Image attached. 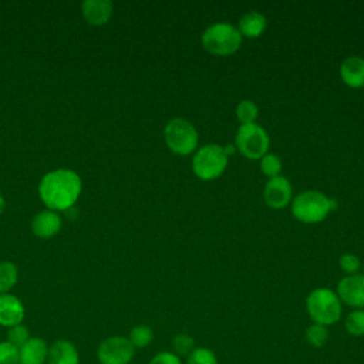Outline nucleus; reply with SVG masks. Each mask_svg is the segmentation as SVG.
I'll return each mask as SVG.
<instances>
[{
    "mask_svg": "<svg viewBox=\"0 0 364 364\" xmlns=\"http://www.w3.org/2000/svg\"><path fill=\"white\" fill-rule=\"evenodd\" d=\"M28 338H30L28 328L26 326H23V324H17V326L9 327V330H7V340L6 341L11 343L17 348H20Z\"/></svg>",
    "mask_w": 364,
    "mask_h": 364,
    "instance_id": "26",
    "label": "nucleus"
},
{
    "mask_svg": "<svg viewBox=\"0 0 364 364\" xmlns=\"http://www.w3.org/2000/svg\"><path fill=\"white\" fill-rule=\"evenodd\" d=\"M148 364H183L181 357L172 351H159L155 354Z\"/></svg>",
    "mask_w": 364,
    "mask_h": 364,
    "instance_id": "29",
    "label": "nucleus"
},
{
    "mask_svg": "<svg viewBox=\"0 0 364 364\" xmlns=\"http://www.w3.org/2000/svg\"><path fill=\"white\" fill-rule=\"evenodd\" d=\"M293 199V186L290 181L283 176L270 178L263 188V200L272 209H283Z\"/></svg>",
    "mask_w": 364,
    "mask_h": 364,
    "instance_id": "10",
    "label": "nucleus"
},
{
    "mask_svg": "<svg viewBox=\"0 0 364 364\" xmlns=\"http://www.w3.org/2000/svg\"><path fill=\"white\" fill-rule=\"evenodd\" d=\"M340 267L346 274H355L361 267V260L353 253H344L340 256Z\"/></svg>",
    "mask_w": 364,
    "mask_h": 364,
    "instance_id": "28",
    "label": "nucleus"
},
{
    "mask_svg": "<svg viewBox=\"0 0 364 364\" xmlns=\"http://www.w3.org/2000/svg\"><path fill=\"white\" fill-rule=\"evenodd\" d=\"M223 151H225V154H226L228 156H230V155H233V154H235L236 146H235V144H228V145H225V146H223Z\"/></svg>",
    "mask_w": 364,
    "mask_h": 364,
    "instance_id": "30",
    "label": "nucleus"
},
{
    "mask_svg": "<svg viewBox=\"0 0 364 364\" xmlns=\"http://www.w3.org/2000/svg\"><path fill=\"white\" fill-rule=\"evenodd\" d=\"M344 328L353 337L364 336V309L351 310L344 318Z\"/></svg>",
    "mask_w": 364,
    "mask_h": 364,
    "instance_id": "20",
    "label": "nucleus"
},
{
    "mask_svg": "<svg viewBox=\"0 0 364 364\" xmlns=\"http://www.w3.org/2000/svg\"><path fill=\"white\" fill-rule=\"evenodd\" d=\"M340 78L350 88L364 87V57L350 55L340 64Z\"/></svg>",
    "mask_w": 364,
    "mask_h": 364,
    "instance_id": "11",
    "label": "nucleus"
},
{
    "mask_svg": "<svg viewBox=\"0 0 364 364\" xmlns=\"http://www.w3.org/2000/svg\"><path fill=\"white\" fill-rule=\"evenodd\" d=\"M166 146L176 155H189L198 149L199 134L185 118H172L164 128Z\"/></svg>",
    "mask_w": 364,
    "mask_h": 364,
    "instance_id": "6",
    "label": "nucleus"
},
{
    "mask_svg": "<svg viewBox=\"0 0 364 364\" xmlns=\"http://www.w3.org/2000/svg\"><path fill=\"white\" fill-rule=\"evenodd\" d=\"M290 206L293 216L299 222L318 223L337 208V202L321 191L307 189L293 196Z\"/></svg>",
    "mask_w": 364,
    "mask_h": 364,
    "instance_id": "2",
    "label": "nucleus"
},
{
    "mask_svg": "<svg viewBox=\"0 0 364 364\" xmlns=\"http://www.w3.org/2000/svg\"><path fill=\"white\" fill-rule=\"evenodd\" d=\"M82 14L90 24L102 26L111 18L112 3L109 0H85Z\"/></svg>",
    "mask_w": 364,
    "mask_h": 364,
    "instance_id": "17",
    "label": "nucleus"
},
{
    "mask_svg": "<svg viewBox=\"0 0 364 364\" xmlns=\"http://www.w3.org/2000/svg\"><path fill=\"white\" fill-rule=\"evenodd\" d=\"M61 228L60 216L53 210H43L37 213L31 222V230L36 236L41 239H48L54 236Z\"/></svg>",
    "mask_w": 364,
    "mask_h": 364,
    "instance_id": "15",
    "label": "nucleus"
},
{
    "mask_svg": "<svg viewBox=\"0 0 364 364\" xmlns=\"http://www.w3.org/2000/svg\"><path fill=\"white\" fill-rule=\"evenodd\" d=\"M24 318V307L21 301L11 294H0V324L13 327L21 324Z\"/></svg>",
    "mask_w": 364,
    "mask_h": 364,
    "instance_id": "12",
    "label": "nucleus"
},
{
    "mask_svg": "<svg viewBox=\"0 0 364 364\" xmlns=\"http://www.w3.org/2000/svg\"><path fill=\"white\" fill-rule=\"evenodd\" d=\"M242 40L237 27L229 21H216L208 26L200 36L203 48L218 57L235 54L242 46Z\"/></svg>",
    "mask_w": 364,
    "mask_h": 364,
    "instance_id": "4",
    "label": "nucleus"
},
{
    "mask_svg": "<svg viewBox=\"0 0 364 364\" xmlns=\"http://www.w3.org/2000/svg\"><path fill=\"white\" fill-rule=\"evenodd\" d=\"M134 354V346L122 336L107 337L97 348V358L100 364H129Z\"/></svg>",
    "mask_w": 364,
    "mask_h": 364,
    "instance_id": "8",
    "label": "nucleus"
},
{
    "mask_svg": "<svg viewBox=\"0 0 364 364\" xmlns=\"http://www.w3.org/2000/svg\"><path fill=\"white\" fill-rule=\"evenodd\" d=\"M17 282V269L10 262H0V294H6Z\"/></svg>",
    "mask_w": 364,
    "mask_h": 364,
    "instance_id": "23",
    "label": "nucleus"
},
{
    "mask_svg": "<svg viewBox=\"0 0 364 364\" xmlns=\"http://www.w3.org/2000/svg\"><path fill=\"white\" fill-rule=\"evenodd\" d=\"M235 146L245 158L260 159L269 152L270 136L267 131L256 122L239 125L235 135Z\"/></svg>",
    "mask_w": 364,
    "mask_h": 364,
    "instance_id": "7",
    "label": "nucleus"
},
{
    "mask_svg": "<svg viewBox=\"0 0 364 364\" xmlns=\"http://www.w3.org/2000/svg\"><path fill=\"white\" fill-rule=\"evenodd\" d=\"M47 364H80L77 347L68 340H57L48 347Z\"/></svg>",
    "mask_w": 364,
    "mask_h": 364,
    "instance_id": "13",
    "label": "nucleus"
},
{
    "mask_svg": "<svg viewBox=\"0 0 364 364\" xmlns=\"http://www.w3.org/2000/svg\"><path fill=\"white\" fill-rule=\"evenodd\" d=\"M128 340L134 348H145L154 340V330L146 324H138L131 328Z\"/></svg>",
    "mask_w": 364,
    "mask_h": 364,
    "instance_id": "18",
    "label": "nucleus"
},
{
    "mask_svg": "<svg viewBox=\"0 0 364 364\" xmlns=\"http://www.w3.org/2000/svg\"><path fill=\"white\" fill-rule=\"evenodd\" d=\"M306 310L313 323L328 327L341 318L343 303L334 290L317 287L307 294Z\"/></svg>",
    "mask_w": 364,
    "mask_h": 364,
    "instance_id": "3",
    "label": "nucleus"
},
{
    "mask_svg": "<svg viewBox=\"0 0 364 364\" xmlns=\"http://www.w3.org/2000/svg\"><path fill=\"white\" fill-rule=\"evenodd\" d=\"M0 364H20V351L9 341H0Z\"/></svg>",
    "mask_w": 364,
    "mask_h": 364,
    "instance_id": "27",
    "label": "nucleus"
},
{
    "mask_svg": "<svg viewBox=\"0 0 364 364\" xmlns=\"http://www.w3.org/2000/svg\"><path fill=\"white\" fill-rule=\"evenodd\" d=\"M259 161H260V171L264 176H267L270 179V178L280 175V171L283 166L280 156H277L276 154L267 152Z\"/></svg>",
    "mask_w": 364,
    "mask_h": 364,
    "instance_id": "24",
    "label": "nucleus"
},
{
    "mask_svg": "<svg viewBox=\"0 0 364 364\" xmlns=\"http://www.w3.org/2000/svg\"><path fill=\"white\" fill-rule=\"evenodd\" d=\"M343 304L354 309H364V273L346 274L337 283L336 290Z\"/></svg>",
    "mask_w": 364,
    "mask_h": 364,
    "instance_id": "9",
    "label": "nucleus"
},
{
    "mask_svg": "<svg viewBox=\"0 0 364 364\" xmlns=\"http://www.w3.org/2000/svg\"><path fill=\"white\" fill-rule=\"evenodd\" d=\"M18 351L20 364H44L48 355V346L40 337H30Z\"/></svg>",
    "mask_w": 364,
    "mask_h": 364,
    "instance_id": "14",
    "label": "nucleus"
},
{
    "mask_svg": "<svg viewBox=\"0 0 364 364\" xmlns=\"http://www.w3.org/2000/svg\"><path fill=\"white\" fill-rule=\"evenodd\" d=\"M266 27H267L266 16L256 10H250L245 13L239 18V24H237V30L242 34V37H247V38L260 37L264 33Z\"/></svg>",
    "mask_w": 364,
    "mask_h": 364,
    "instance_id": "16",
    "label": "nucleus"
},
{
    "mask_svg": "<svg viewBox=\"0 0 364 364\" xmlns=\"http://www.w3.org/2000/svg\"><path fill=\"white\" fill-rule=\"evenodd\" d=\"M229 162L223 146L219 144H206L193 152L192 171L202 181H213L219 178Z\"/></svg>",
    "mask_w": 364,
    "mask_h": 364,
    "instance_id": "5",
    "label": "nucleus"
},
{
    "mask_svg": "<svg viewBox=\"0 0 364 364\" xmlns=\"http://www.w3.org/2000/svg\"><path fill=\"white\" fill-rule=\"evenodd\" d=\"M236 118L240 122V125L245 124H253L256 122L259 117V108L252 100H242L236 105Z\"/></svg>",
    "mask_w": 364,
    "mask_h": 364,
    "instance_id": "21",
    "label": "nucleus"
},
{
    "mask_svg": "<svg viewBox=\"0 0 364 364\" xmlns=\"http://www.w3.org/2000/svg\"><path fill=\"white\" fill-rule=\"evenodd\" d=\"M3 209H4V199H3V196L0 195V213L3 212Z\"/></svg>",
    "mask_w": 364,
    "mask_h": 364,
    "instance_id": "31",
    "label": "nucleus"
},
{
    "mask_svg": "<svg viewBox=\"0 0 364 364\" xmlns=\"http://www.w3.org/2000/svg\"><path fill=\"white\" fill-rule=\"evenodd\" d=\"M81 192L80 176L70 169L48 172L40 182L41 200L51 210H65L74 205Z\"/></svg>",
    "mask_w": 364,
    "mask_h": 364,
    "instance_id": "1",
    "label": "nucleus"
},
{
    "mask_svg": "<svg viewBox=\"0 0 364 364\" xmlns=\"http://www.w3.org/2000/svg\"><path fill=\"white\" fill-rule=\"evenodd\" d=\"M195 338L186 333H178L172 338V353L179 357H188L195 350Z\"/></svg>",
    "mask_w": 364,
    "mask_h": 364,
    "instance_id": "22",
    "label": "nucleus"
},
{
    "mask_svg": "<svg viewBox=\"0 0 364 364\" xmlns=\"http://www.w3.org/2000/svg\"><path fill=\"white\" fill-rule=\"evenodd\" d=\"M185 364H219L216 354L208 347H195V350L186 357Z\"/></svg>",
    "mask_w": 364,
    "mask_h": 364,
    "instance_id": "25",
    "label": "nucleus"
},
{
    "mask_svg": "<svg viewBox=\"0 0 364 364\" xmlns=\"http://www.w3.org/2000/svg\"><path fill=\"white\" fill-rule=\"evenodd\" d=\"M363 269H364V262H363Z\"/></svg>",
    "mask_w": 364,
    "mask_h": 364,
    "instance_id": "32",
    "label": "nucleus"
},
{
    "mask_svg": "<svg viewBox=\"0 0 364 364\" xmlns=\"http://www.w3.org/2000/svg\"><path fill=\"white\" fill-rule=\"evenodd\" d=\"M328 337H330L328 328L326 326L316 324V323H311L304 331V338L307 344L314 348H321L323 346H326V343L328 341Z\"/></svg>",
    "mask_w": 364,
    "mask_h": 364,
    "instance_id": "19",
    "label": "nucleus"
}]
</instances>
